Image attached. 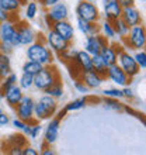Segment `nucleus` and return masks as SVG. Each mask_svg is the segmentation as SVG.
<instances>
[{"label":"nucleus","instance_id":"1","mask_svg":"<svg viewBox=\"0 0 146 155\" xmlns=\"http://www.w3.org/2000/svg\"><path fill=\"white\" fill-rule=\"evenodd\" d=\"M38 38L36 41H34L33 44L28 45L27 48V58L31 61H36L42 64V65H52L55 61V55L51 51L46 42H45V37L42 34H36Z\"/></svg>","mask_w":146,"mask_h":155},{"label":"nucleus","instance_id":"2","mask_svg":"<svg viewBox=\"0 0 146 155\" xmlns=\"http://www.w3.org/2000/svg\"><path fill=\"white\" fill-rule=\"evenodd\" d=\"M58 110V102L56 99L49 96V94H42L40 100L34 104V117L38 121L42 120H49L51 117L55 116Z\"/></svg>","mask_w":146,"mask_h":155},{"label":"nucleus","instance_id":"3","mask_svg":"<svg viewBox=\"0 0 146 155\" xmlns=\"http://www.w3.org/2000/svg\"><path fill=\"white\" fill-rule=\"evenodd\" d=\"M59 81H61L59 71L52 65L42 66V69L36 75H34V86L41 92H44L45 89H48L49 86H52Z\"/></svg>","mask_w":146,"mask_h":155},{"label":"nucleus","instance_id":"4","mask_svg":"<svg viewBox=\"0 0 146 155\" xmlns=\"http://www.w3.org/2000/svg\"><path fill=\"white\" fill-rule=\"evenodd\" d=\"M124 44L125 48L134 49V51H139L146 47V30L143 24L134 25L129 28V33L124 38Z\"/></svg>","mask_w":146,"mask_h":155},{"label":"nucleus","instance_id":"5","mask_svg":"<svg viewBox=\"0 0 146 155\" xmlns=\"http://www.w3.org/2000/svg\"><path fill=\"white\" fill-rule=\"evenodd\" d=\"M117 64L121 66V69L124 71V72H125V74L131 78V79H132L134 76H136V75L141 72L138 64H136V61H135L134 55H131L126 49H124L122 52L118 54Z\"/></svg>","mask_w":146,"mask_h":155},{"label":"nucleus","instance_id":"6","mask_svg":"<svg viewBox=\"0 0 146 155\" xmlns=\"http://www.w3.org/2000/svg\"><path fill=\"white\" fill-rule=\"evenodd\" d=\"M68 17H69L68 6L59 2V3L53 4V6H51L49 8H46V14H45V23H46V27H48V30H49L52 23H55V21L68 20Z\"/></svg>","mask_w":146,"mask_h":155},{"label":"nucleus","instance_id":"7","mask_svg":"<svg viewBox=\"0 0 146 155\" xmlns=\"http://www.w3.org/2000/svg\"><path fill=\"white\" fill-rule=\"evenodd\" d=\"M77 18L86 21H98L100 20V10L93 2H80L76 6Z\"/></svg>","mask_w":146,"mask_h":155},{"label":"nucleus","instance_id":"8","mask_svg":"<svg viewBox=\"0 0 146 155\" xmlns=\"http://www.w3.org/2000/svg\"><path fill=\"white\" fill-rule=\"evenodd\" d=\"M34 104H35V102L33 100L31 96L23 94V97H21V100L18 102V104L14 107L17 117L21 118V120H24L25 123L28 121V120H31V118L34 117Z\"/></svg>","mask_w":146,"mask_h":155},{"label":"nucleus","instance_id":"9","mask_svg":"<svg viewBox=\"0 0 146 155\" xmlns=\"http://www.w3.org/2000/svg\"><path fill=\"white\" fill-rule=\"evenodd\" d=\"M45 42H46V45L51 48L52 52H56V54L63 52L65 49H68L70 47L69 41H66L65 38H62L61 35L55 33L52 28H49L48 34L45 35Z\"/></svg>","mask_w":146,"mask_h":155},{"label":"nucleus","instance_id":"10","mask_svg":"<svg viewBox=\"0 0 146 155\" xmlns=\"http://www.w3.org/2000/svg\"><path fill=\"white\" fill-rule=\"evenodd\" d=\"M110 44L106 37H103L101 34H93V35H87L84 41V51L89 52L90 55H98L103 47Z\"/></svg>","mask_w":146,"mask_h":155},{"label":"nucleus","instance_id":"11","mask_svg":"<svg viewBox=\"0 0 146 155\" xmlns=\"http://www.w3.org/2000/svg\"><path fill=\"white\" fill-rule=\"evenodd\" d=\"M16 28H17V37H18V42L20 45H27L33 44L34 41H36L38 35L31 27L24 21L16 23Z\"/></svg>","mask_w":146,"mask_h":155},{"label":"nucleus","instance_id":"12","mask_svg":"<svg viewBox=\"0 0 146 155\" xmlns=\"http://www.w3.org/2000/svg\"><path fill=\"white\" fill-rule=\"evenodd\" d=\"M106 79H110L111 82H114L115 85L118 86H128L131 83V78L121 69V66L118 64H114V65L108 66L107 68V76Z\"/></svg>","mask_w":146,"mask_h":155},{"label":"nucleus","instance_id":"13","mask_svg":"<svg viewBox=\"0 0 146 155\" xmlns=\"http://www.w3.org/2000/svg\"><path fill=\"white\" fill-rule=\"evenodd\" d=\"M51 28L56 34H59L62 38H65L66 41H69V42H72L73 38H75V27H73L68 20L55 21V23L51 24Z\"/></svg>","mask_w":146,"mask_h":155},{"label":"nucleus","instance_id":"14","mask_svg":"<svg viewBox=\"0 0 146 155\" xmlns=\"http://www.w3.org/2000/svg\"><path fill=\"white\" fill-rule=\"evenodd\" d=\"M103 7H104V18L108 21H114L121 17L122 7L118 3V0H103Z\"/></svg>","mask_w":146,"mask_h":155},{"label":"nucleus","instance_id":"15","mask_svg":"<svg viewBox=\"0 0 146 155\" xmlns=\"http://www.w3.org/2000/svg\"><path fill=\"white\" fill-rule=\"evenodd\" d=\"M23 94H24V93H23V89H21L20 86L16 83V85H13V86H10V87H7V89L2 93V96H3V99L6 100V103L8 104V107L14 109V107L18 104V102L21 100Z\"/></svg>","mask_w":146,"mask_h":155},{"label":"nucleus","instance_id":"16","mask_svg":"<svg viewBox=\"0 0 146 155\" xmlns=\"http://www.w3.org/2000/svg\"><path fill=\"white\" fill-rule=\"evenodd\" d=\"M59 128H61V118H49V124L45 128V143L48 145H52V144L56 143L58 137H59Z\"/></svg>","mask_w":146,"mask_h":155},{"label":"nucleus","instance_id":"17","mask_svg":"<svg viewBox=\"0 0 146 155\" xmlns=\"http://www.w3.org/2000/svg\"><path fill=\"white\" fill-rule=\"evenodd\" d=\"M121 18L125 21L129 27L142 24V14H141V12H139L138 8L135 7V4H134V6H129V7L122 8Z\"/></svg>","mask_w":146,"mask_h":155},{"label":"nucleus","instance_id":"18","mask_svg":"<svg viewBox=\"0 0 146 155\" xmlns=\"http://www.w3.org/2000/svg\"><path fill=\"white\" fill-rule=\"evenodd\" d=\"M17 34L16 23L13 21H2L0 23V41L13 45V40Z\"/></svg>","mask_w":146,"mask_h":155},{"label":"nucleus","instance_id":"19","mask_svg":"<svg viewBox=\"0 0 146 155\" xmlns=\"http://www.w3.org/2000/svg\"><path fill=\"white\" fill-rule=\"evenodd\" d=\"M98 55L103 59V62L106 64L107 68L114 65V64H117V61H118V52L115 51L113 44H107L106 47H103V49L100 51Z\"/></svg>","mask_w":146,"mask_h":155},{"label":"nucleus","instance_id":"20","mask_svg":"<svg viewBox=\"0 0 146 155\" xmlns=\"http://www.w3.org/2000/svg\"><path fill=\"white\" fill-rule=\"evenodd\" d=\"M80 79L83 81V83H84L89 89H96V87H98V86L103 83V81H104V78H103L101 75H98L96 71L83 72Z\"/></svg>","mask_w":146,"mask_h":155},{"label":"nucleus","instance_id":"21","mask_svg":"<svg viewBox=\"0 0 146 155\" xmlns=\"http://www.w3.org/2000/svg\"><path fill=\"white\" fill-rule=\"evenodd\" d=\"M77 28L80 30L86 37L100 33L98 21H86V20H81V18H77Z\"/></svg>","mask_w":146,"mask_h":155},{"label":"nucleus","instance_id":"22","mask_svg":"<svg viewBox=\"0 0 146 155\" xmlns=\"http://www.w3.org/2000/svg\"><path fill=\"white\" fill-rule=\"evenodd\" d=\"M75 62L80 66L81 72H89L93 71V61H91V55L86 51H77V55L75 58Z\"/></svg>","mask_w":146,"mask_h":155},{"label":"nucleus","instance_id":"23","mask_svg":"<svg viewBox=\"0 0 146 155\" xmlns=\"http://www.w3.org/2000/svg\"><path fill=\"white\" fill-rule=\"evenodd\" d=\"M27 0H0V7L10 14H17Z\"/></svg>","mask_w":146,"mask_h":155},{"label":"nucleus","instance_id":"24","mask_svg":"<svg viewBox=\"0 0 146 155\" xmlns=\"http://www.w3.org/2000/svg\"><path fill=\"white\" fill-rule=\"evenodd\" d=\"M11 72V61L8 54L0 52V82Z\"/></svg>","mask_w":146,"mask_h":155},{"label":"nucleus","instance_id":"25","mask_svg":"<svg viewBox=\"0 0 146 155\" xmlns=\"http://www.w3.org/2000/svg\"><path fill=\"white\" fill-rule=\"evenodd\" d=\"M113 23V27H114V31H115V35H118V37L121 38V40H124V38L128 35V33H129V25L126 24L125 21L122 20L121 17L119 18H117V20L111 21Z\"/></svg>","mask_w":146,"mask_h":155},{"label":"nucleus","instance_id":"26","mask_svg":"<svg viewBox=\"0 0 146 155\" xmlns=\"http://www.w3.org/2000/svg\"><path fill=\"white\" fill-rule=\"evenodd\" d=\"M87 102H89V99L86 97V96H84V97H79V99H76V100H73V102L68 103V104L63 107V110H65L66 113H69V111L80 110V109H83V107L87 106Z\"/></svg>","mask_w":146,"mask_h":155},{"label":"nucleus","instance_id":"27","mask_svg":"<svg viewBox=\"0 0 146 155\" xmlns=\"http://www.w3.org/2000/svg\"><path fill=\"white\" fill-rule=\"evenodd\" d=\"M91 61H93V71H96L98 75H101L104 79L107 76V66L100 58V55H91Z\"/></svg>","mask_w":146,"mask_h":155},{"label":"nucleus","instance_id":"28","mask_svg":"<svg viewBox=\"0 0 146 155\" xmlns=\"http://www.w3.org/2000/svg\"><path fill=\"white\" fill-rule=\"evenodd\" d=\"M42 66H44V65H42V64H40V62L28 59V61L23 65V74H28V75H33V76H34V75H36L41 69H42Z\"/></svg>","mask_w":146,"mask_h":155},{"label":"nucleus","instance_id":"29","mask_svg":"<svg viewBox=\"0 0 146 155\" xmlns=\"http://www.w3.org/2000/svg\"><path fill=\"white\" fill-rule=\"evenodd\" d=\"M44 93L49 94V96H52L58 100V99H61L63 96V85H62V81L56 82V83H53L52 86H49L48 89L44 90Z\"/></svg>","mask_w":146,"mask_h":155},{"label":"nucleus","instance_id":"30","mask_svg":"<svg viewBox=\"0 0 146 155\" xmlns=\"http://www.w3.org/2000/svg\"><path fill=\"white\" fill-rule=\"evenodd\" d=\"M100 33H101L103 37H106L107 40H113L115 37V31H114L113 23L108 20H104L100 24Z\"/></svg>","mask_w":146,"mask_h":155},{"label":"nucleus","instance_id":"31","mask_svg":"<svg viewBox=\"0 0 146 155\" xmlns=\"http://www.w3.org/2000/svg\"><path fill=\"white\" fill-rule=\"evenodd\" d=\"M7 143L10 147H21V148H24L25 145H27V138H25V135L21 133V134H13L10 135L7 138Z\"/></svg>","mask_w":146,"mask_h":155},{"label":"nucleus","instance_id":"32","mask_svg":"<svg viewBox=\"0 0 146 155\" xmlns=\"http://www.w3.org/2000/svg\"><path fill=\"white\" fill-rule=\"evenodd\" d=\"M18 86H20L23 90H28L34 86V76L28 74H23L18 79Z\"/></svg>","mask_w":146,"mask_h":155},{"label":"nucleus","instance_id":"33","mask_svg":"<svg viewBox=\"0 0 146 155\" xmlns=\"http://www.w3.org/2000/svg\"><path fill=\"white\" fill-rule=\"evenodd\" d=\"M103 104L106 109H110V110H114V111H122V103H119L118 99H111V97H106L103 100Z\"/></svg>","mask_w":146,"mask_h":155},{"label":"nucleus","instance_id":"34","mask_svg":"<svg viewBox=\"0 0 146 155\" xmlns=\"http://www.w3.org/2000/svg\"><path fill=\"white\" fill-rule=\"evenodd\" d=\"M16 83H17V75L13 74V72H10L7 76L4 78L3 81L0 82V93H3L7 87H10V86H13V85H16Z\"/></svg>","mask_w":146,"mask_h":155},{"label":"nucleus","instance_id":"35","mask_svg":"<svg viewBox=\"0 0 146 155\" xmlns=\"http://www.w3.org/2000/svg\"><path fill=\"white\" fill-rule=\"evenodd\" d=\"M38 14V3L36 2H28L25 6V18L27 20H34Z\"/></svg>","mask_w":146,"mask_h":155},{"label":"nucleus","instance_id":"36","mask_svg":"<svg viewBox=\"0 0 146 155\" xmlns=\"http://www.w3.org/2000/svg\"><path fill=\"white\" fill-rule=\"evenodd\" d=\"M58 55L62 58L61 61H63L65 64H69V62L75 61V58H76V55H77V51H76V49H73L72 47H69L68 49H65L63 52L58 54Z\"/></svg>","mask_w":146,"mask_h":155},{"label":"nucleus","instance_id":"37","mask_svg":"<svg viewBox=\"0 0 146 155\" xmlns=\"http://www.w3.org/2000/svg\"><path fill=\"white\" fill-rule=\"evenodd\" d=\"M68 65V69H69V75L73 78V79H80L81 78V69H80V66L77 65L75 61L69 62V64H66Z\"/></svg>","mask_w":146,"mask_h":155},{"label":"nucleus","instance_id":"38","mask_svg":"<svg viewBox=\"0 0 146 155\" xmlns=\"http://www.w3.org/2000/svg\"><path fill=\"white\" fill-rule=\"evenodd\" d=\"M135 61H136V64H138L139 69H146V52L145 49H139V51H136L134 55Z\"/></svg>","mask_w":146,"mask_h":155},{"label":"nucleus","instance_id":"39","mask_svg":"<svg viewBox=\"0 0 146 155\" xmlns=\"http://www.w3.org/2000/svg\"><path fill=\"white\" fill-rule=\"evenodd\" d=\"M103 94L106 96V97H111V99H122L124 96H122V90L121 89H106L104 92H103Z\"/></svg>","mask_w":146,"mask_h":155},{"label":"nucleus","instance_id":"40","mask_svg":"<svg viewBox=\"0 0 146 155\" xmlns=\"http://www.w3.org/2000/svg\"><path fill=\"white\" fill-rule=\"evenodd\" d=\"M41 131H42V127L40 126V123H35V124H31V131H30V138L33 140H36V137L41 134Z\"/></svg>","mask_w":146,"mask_h":155},{"label":"nucleus","instance_id":"41","mask_svg":"<svg viewBox=\"0 0 146 155\" xmlns=\"http://www.w3.org/2000/svg\"><path fill=\"white\" fill-rule=\"evenodd\" d=\"M75 89H76L79 93H84V94L89 93V90H90L89 87L83 83V81H81V79H75Z\"/></svg>","mask_w":146,"mask_h":155},{"label":"nucleus","instance_id":"42","mask_svg":"<svg viewBox=\"0 0 146 155\" xmlns=\"http://www.w3.org/2000/svg\"><path fill=\"white\" fill-rule=\"evenodd\" d=\"M16 14H10V13L4 12L3 8L0 7V21H13V23H16Z\"/></svg>","mask_w":146,"mask_h":155},{"label":"nucleus","instance_id":"43","mask_svg":"<svg viewBox=\"0 0 146 155\" xmlns=\"http://www.w3.org/2000/svg\"><path fill=\"white\" fill-rule=\"evenodd\" d=\"M122 111L128 113L129 116H134V117H136V118H142V120H143V116L141 114L139 111H136V110H134L132 107H129L128 104H124V106H122Z\"/></svg>","mask_w":146,"mask_h":155},{"label":"nucleus","instance_id":"44","mask_svg":"<svg viewBox=\"0 0 146 155\" xmlns=\"http://www.w3.org/2000/svg\"><path fill=\"white\" fill-rule=\"evenodd\" d=\"M13 49H14V47H13L11 44H7V42H2L0 41V52H3V54H10L13 52Z\"/></svg>","mask_w":146,"mask_h":155},{"label":"nucleus","instance_id":"45","mask_svg":"<svg viewBox=\"0 0 146 155\" xmlns=\"http://www.w3.org/2000/svg\"><path fill=\"white\" fill-rule=\"evenodd\" d=\"M122 90V96L125 99H129V100H132V99L135 97V93H134V90L129 87V85L128 86H124V89H121Z\"/></svg>","mask_w":146,"mask_h":155},{"label":"nucleus","instance_id":"46","mask_svg":"<svg viewBox=\"0 0 146 155\" xmlns=\"http://www.w3.org/2000/svg\"><path fill=\"white\" fill-rule=\"evenodd\" d=\"M11 126L14 127V128H17V130L21 131L25 126V121L24 120H21V118H18V117H16V118H13L11 120Z\"/></svg>","mask_w":146,"mask_h":155},{"label":"nucleus","instance_id":"47","mask_svg":"<svg viewBox=\"0 0 146 155\" xmlns=\"http://www.w3.org/2000/svg\"><path fill=\"white\" fill-rule=\"evenodd\" d=\"M40 2V4L44 8H49L51 6H53V4H56V3H59L61 0H38Z\"/></svg>","mask_w":146,"mask_h":155},{"label":"nucleus","instance_id":"48","mask_svg":"<svg viewBox=\"0 0 146 155\" xmlns=\"http://www.w3.org/2000/svg\"><path fill=\"white\" fill-rule=\"evenodd\" d=\"M23 155H38V151L31 145H25L23 148Z\"/></svg>","mask_w":146,"mask_h":155},{"label":"nucleus","instance_id":"49","mask_svg":"<svg viewBox=\"0 0 146 155\" xmlns=\"http://www.w3.org/2000/svg\"><path fill=\"white\" fill-rule=\"evenodd\" d=\"M7 152L8 154H11V155H23V148L21 147H8V150H7Z\"/></svg>","mask_w":146,"mask_h":155},{"label":"nucleus","instance_id":"50","mask_svg":"<svg viewBox=\"0 0 146 155\" xmlns=\"http://www.w3.org/2000/svg\"><path fill=\"white\" fill-rule=\"evenodd\" d=\"M8 123H10V118H8V116L3 111V113L0 114V126H7Z\"/></svg>","mask_w":146,"mask_h":155},{"label":"nucleus","instance_id":"51","mask_svg":"<svg viewBox=\"0 0 146 155\" xmlns=\"http://www.w3.org/2000/svg\"><path fill=\"white\" fill-rule=\"evenodd\" d=\"M118 3L121 4L122 8H125V7H129V6H134L135 0H118Z\"/></svg>","mask_w":146,"mask_h":155},{"label":"nucleus","instance_id":"52","mask_svg":"<svg viewBox=\"0 0 146 155\" xmlns=\"http://www.w3.org/2000/svg\"><path fill=\"white\" fill-rule=\"evenodd\" d=\"M42 155H55V151H52L51 148H44L42 151H41Z\"/></svg>","mask_w":146,"mask_h":155},{"label":"nucleus","instance_id":"53","mask_svg":"<svg viewBox=\"0 0 146 155\" xmlns=\"http://www.w3.org/2000/svg\"><path fill=\"white\" fill-rule=\"evenodd\" d=\"M2 113H3V109H0V114H2Z\"/></svg>","mask_w":146,"mask_h":155},{"label":"nucleus","instance_id":"54","mask_svg":"<svg viewBox=\"0 0 146 155\" xmlns=\"http://www.w3.org/2000/svg\"><path fill=\"white\" fill-rule=\"evenodd\" d=\"M84 2H94V0H84Z\"/></svg>","mask_w":146,"mask_h":155},{"label":"nucleus","instance_id":"55","mask_svg":"<svg viewBox=\"0 0 146 155\" xmlns=\"http://www.w3.org/2000/svg\"><path fill=\"white\" fill-rule=\"evenodd\" d=\"M141 2H146V0H141Z\"/></svg>","mask_w":146,"mask_h":155},{"label":"nucleus","instance_id":"56","mask_svg":"<svg viewBox=\"0 0 146 155\" xmlns=\"http://www.w3.org/2000/svg\"><path fill=\"white\" fill-rule=\"evenodd\" d=\"M0 23H2V21H0Z\"/></svg>","mask_w":146,"mask_h":155}]
</instances>
